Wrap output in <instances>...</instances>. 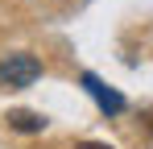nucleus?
I'll list each match as a JSON object with an SVG mask.
<instances>
[{
    "label": "nucleus",
    "instance_id": "f257e3e1",
    "mask_svg": "<svg viewBox=\"0 0 153 149\" xmlns=\"http://www.w3.org/2000/svg\"><path fill=\"white\" fill-rule=\"evenodd\" d=\"M37 74H42V62L33 54H8L0 62V83L4 87H29Z\"/></svg>",
    "mask_w": 153,
    "mask_h": 149
},
{
    "label": "nucleus",
    "instance_id": "f03ea898",
    "mask_svg": "<svg viewBox=\"0 0 153 149\" xmlns=\"http://www.w3.org/2000/svg\"><path fill=\"white\" fill-rule=\"evenodd\" d=\"M83 87L95 95V104H100L108 116H120V112H124V95H120V91H112L108 83H100L95 74H83Z\"/></svg>",
    "mask_w": 153,
    "mask_h": 149
},
{
    "label": "nucleus",
    "instance_id": "7ed1b4c3",
    "mask_svg": "<svg viewBox=\"0 0 153 149\" xmlns=\"http://www.w3.org/2000/svg\"><path fill=\"white\" fill-rule=\"evenodd\" d=\"M4 120H8V128H13V133H42V128H46V116H42V112H25V108L8 112Z\"/></svg>",
    "mask_w": 153,
    "mask_h": 149
},
{
    "label": "nucleus",
    "instance_id": "20e7f679",
    "mask_svg": "<svg viewBox=\"0 0 153 149\" xmlns=\"http://www.w3.org/2000/svg\"><path fill=\"white\" fill-rule=\"evenodd\" d=\"M75 149H112V145H100V141H79Z\"/></svg>",
    "mask_w": 153,
    "mask_h": 149
},
{
    "label": "nucleus",
    "instance_id": "39448f33",
    "mask_svg": "<svg viewBox=\"0 0 153 149\" xmlns=\"http://www.w3.org/2000/svg\"><path fill=\"white\" fill-rule=\"evenodd\" d=\"M149 133H153V124H149Z\"/></svg>",
    "mask_w": 153,
    "mask_h": 149
}]
</instances>
